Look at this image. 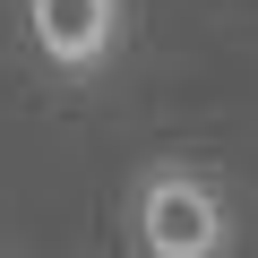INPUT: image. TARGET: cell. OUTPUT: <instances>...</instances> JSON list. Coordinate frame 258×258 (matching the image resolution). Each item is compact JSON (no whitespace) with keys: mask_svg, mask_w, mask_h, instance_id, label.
<instances>
[{"mask_svg":"<svg viewBox=\"0 0 258 258\" xmlns=\"http://www.w3.org/2000/svg\"><path fill=\"white\" fill-rule=\"evenodd\" d=\"M129 249L138 258H224L232 249V198L207 164L155 155L129 181Z\"/></svg>","mask_w":258,"mask_h":258,"instance_id":"6da1fadb","label":"cell"},{"mask_svg":"<svg viewBox=\"0 0 258 258\" xmlns=\"http://www.w3.org/2000/svg\"><path fill=\"white\" fill-rule=\"evenodd\" d=\"M120 26H129L120 0H26V43H35V60L60 69V78H95V69H112Z\"/></svg>","mask_w":258,"mask_h":258,"instance_id":"7a4b0ae2","label":"cell"}]
</instances>
